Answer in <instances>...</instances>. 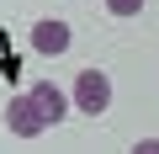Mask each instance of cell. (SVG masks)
<instances>
[{
  "mask_svg": "<svg viewBox=\"0 0 159 154\" xmlns=\"http://www.w3.org/2000/svg\"><path fill=\"white\" fill-rule=\"evenodd\" d=\"M69 106H80L85 117H101L111 106V80H106L101 69H80L74 74V91H69Z\"/></svg>",
  "mask_w": 159,
  "mask_h": 154,
  "instance_id": "6da1fadb",
  "label": "cell"
},
{
  "mask_svg": "<svg viewBox=\"0 0 159 154\" xmlns=\"http://www.w3.org/2000/svg\"><path fill=\"white\" fill-rule=\"evenodd\" d=\"M69 43H74V32H69V21H58V16H43V21L32 27V53H43V58L69 53Z\"/></svg>",
  "mask_w": 159,
  "mask_h": 154,
  "instance_id": "7a4b0ae2",
  "label": "cell"
},
{
  "mask_svg": "<svg viewBox=\"0 0 159 154\" xmlns=\"http://www.w3.org/2000/svg\"><path fill=\"white\" fill-rule=\"evenodd\" d=\"M6 128H11L16 138H37V133L48 128V117L37 112L32 96H11V101H6Z\"/></svg>",
  "mask_w": 159,
  "mask_h": 154,
  "instance_id": "3957f363",
  "label": "cell"
},
{
  "mask_svg": "<svg viewBox=\"0 0 159 154\" xmlns=\"http://www.w3.org/2000/svg\"><path fill=\"white\" fill-rule=\"evenodd\" d=\"M27 96H32V101H37V112H43V117H48V128H53V122H64V117H69V96H64V91H58V85H53V80H37V85H32V91H27Z\"/></svg>",
  "mask_w": 159,
  "mask_h": 154,
  "instance_id": "277c9868",
  "label": "cell"
},
{
  "mask_svg": "<svg viewBox=\"0 0 159 154\" xmlns=\"http://www.w3.org/2000/svg\"><path fill=\"white\" fill-rule=\"evenodd\" d=\"M106 11L127 21V16H138V11H143V0H106Z\"/></svg>",
  "mask_w": 159,
  "mask_h": 154,
  "instance_id": "5b68a950",
  "label": "cell"
},
{
  "mask_svg": "<svg viewBox=\"0 0 159 154\" xmlns=\"http://www.w3.org/2000/svg\"><path fill=\"white\" fill-rule=\"evenodd\" d=\"M133 154H159V138H143V143H133Z\"/></svg>",
  "mask_w": 159,
  "mask_h": 154,
  "instance_id": "8992f818",
  "label": "cell"
}]
</instances>
